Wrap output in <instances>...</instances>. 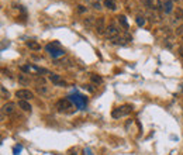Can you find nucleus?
Segmentation results:
<instances>
[{
  "label": "nucleus",
  "instance_id": "1",
  "mask_svg": "<svg viewBox=\"0 0 183 155\" xmlns=\"http://www.w3.org/2000/svg\"><path fill=\"white\" fill-rule=\"evenodd\" d=\"M68 99H69V100L72 102V103L75 104L78 109H80V110H85L86 109L87 99L83 98V96H80V94H70V96H68Z\"/></svg>",
  "mask_w": 183,
  "mask_h": 155
},
{
  "label": "nucleus",
  "instance_id": "2",
  "mask_svg": "<svg viewBox=\"0 0 183 155\" xmlns=\"http://www.w3.org/2000/svg\"><path fill=\"white\" fill-rule=\"evenodd\" d=\"M132 107L128 106V104H124V106H120L117 107V109H114L113 112H111V116H113L114 119H120V117H124V116H127L128 113H131Z\"/></svg>",
  "mask_w": 183,
  "mask_h": 155
},
{
  "label": "nucleus",
  "instance_id": "3",
  "mask_svg": "<svg viewBox=\"0 0 183 155\" xmlns=\"http://www.w3.org/2000/svg\"><path fill=\"white\" fill-rule=\"evenodd\" d=\"M56 109H58L59 112L68 113V112H70V109H73V103L68 98L61 99V100H58V103H56Z\"/></svg>",
  "mask_w": 183,
  "mask_h": 155
},
{
  "label": "nucleus",
  "instance_id": "4",
  "mask_svg": "<svg viewBox=\"0 0 183 155\" xmlns=\"http://www.w3.org/2000/svg\"><path fill=\"white\" fill-rule=\"evenodd\" d=\"M16 98H18L20 100H30L34 98V93L30 89H20L16 92Z\"/></svg>",
  "mask_w": 183,
  "mask_h": 155
},
{
  "label": "nucleus",
  "instance_id": "5",
  "mask_svg": "<svg viewBox=\"0 0 183 155\" xmlns=\"http://www.w3.org/2000/svg\"><path fill=\"white\" fill-rule=\"evenodd\" d=\"M106 20H104V17H99L96 18V23H95V30L96 33L99 34V35H101V34L106 33Z\"/></svg>",
  "mask_w": 183,
  "mask_h": 155
},
{
  "label": "nucleus",
  "instance_id": "6",
  "mask_svg": "<svg viewBox=\"0 0 183 155\" xmlns=\"http://www.w3.org/2000/svg\"><path fill=\"white\" fill-rule=\"evenodd\" d=\"M55 45H58V44L55 43V44H48V45H47V49L49 51L51 57H52V58L62 57V55L65 54V51H64V49H58V48H55Z\"/></svg>",
  "mask_w": 183,
  "mask_h": 155
},
{
  "label": "nucleus",
  "instance_id": "7",
  "mask_svg": "<svg viewBox=\"0 0 183 155\" xmlns=\"http://www.w3.org/2000/svg\"><path fill=\"white\" fill-rule=\"evenodd\" d=\"M106 37L107 38H110V40H114L116 37H118V30H117V27L114 24H110L109 27L106 28Z\"/></svg>",
  "mask_w": 183,
  "mask_h": 155
},
{
  "label": "nucleus",
  "instance_id": "8",
  "mask_svg": "<svg viewBox=\"0 0 183 155\" xmlns=\"http://www.w3.org/2000/svg\"><path fill=\"white\" fill-rule=\"evenodd\" d=\"M49 80H51L55 86H61V88H64V86L66 85V82H65L59 75H56V73H49Z\"/></svg>",
  "mask_w": 183,
  "mask_h": 155
},
{
  "label": "nucleus",
  "instance_id": "9",
  "mask_svg": "<svg viewBox=\"0 0 183 155\" xmlns=\"http://www.w3.org/2000/svg\"><path fill=\"white\" fill-rule=\"evenodd\" d=\"M130 41H131V37L128 35V34H125L124 37H121V35L116 37L114 40H111V43H113V44H116V45H124V44L130 43Z\"/></svg>",
  "mask_w": 183,
  "mask_h": 155
},
{
  "label": "nucleus",
  "instance_id": "10",
  "mask_svg": "<svg viewBox=\"0 0 183 155\" xmlns=\"http://www.w3.org/2000/svg\"><path fill=\"white\" fill-rule=\"evenodd\" d=\"M14 110H16V104L11 103V102H7V103H4L3 107H2V112L7 113V114H11V113H14Z\"/></svg>",
  "mask_w": 183,
  "mask_h": 155
},
{
  "label": "nucleus",
  "instance_id": "11",
  "mask_svg": "<svg viewBox=\"0 0 183 155\" xmlns=\"http://www.w3.org/2000/svg\"><path fill=\"white\" fill-rule=\"evenodd\" d=\"M162 9H163V11L166 14L172 13V10H173V0H165L163 3H162Z\"/></svg>",
  "mask_w": 183,
  "mask_h": 155
},
{
  "label": "nucleus",
  "instance_id": "12",
  "mask_svg": "<svg viewBox=\"0 0 183 155\" xmlns=\"http://www.w3.org/2000/svg\"><path fill=\"white\" fill-rule=\"evenodd\" d=\"M18 107L24 112H31V106L27 100H18Z\"/></svg>",
  "mask_w": 183,
  "mask_h": 155
},
{
  "label": "nucleus",
  "instance_id": "13",
  "mask_svg": "<svg viewBox=\"0 0 183 155\" xmlns=\"http://www.w3.org/2000/svg\"><path fill=\"white\" fill-rule=\"evenodd\" d=\"M180 20H183V9H180V7H176L173 23H177V21H180Z\"/></svg>",
  "mask_w": 183,
  "mask_h": 155
},
{
  "label": "nucleus",
  "instance_id": "14",
  "mask_svg": "<svg viewBox=\"0 0 183 155\" xmlns=\"http://www.w3.org/2000/svg\"><path fill=\"white\" fill-rule=\"evenodd\" d=\"M25 45H27L30 49H34V51H38V49H41V45L37 43V41H27V43H25Z\"/></svg>",
  "mask_w": 183,
  "mask_h": 155
},
{
  "label": "nucleus",
  "instance_id": "15",
  "mask_svg": "<svg viewBox=\"0 0 183 155\" xmlns=\"http://www.w3.org/2000/svg\"><path fill=\"white\" fill-rule=\"evenodd\" d=\"M17 79L21 85H28V83H30V78H27V75H24V73H20V75L17 76Z\"/></svg>",
  "mask_w": 183,
  "mask_h": 155
},
{
  "label": "nucleus",
  "instance_id": "16",
  "mask_svg": "<svg viewBox=\"0 0 183 155\" xmlns=\"http://www.w3.org/2000/svg\"><path fill=\"white\" fill-rule=\"evenodd\" d=\"M104 7H107V9H110V10H116L117 4L114 0H104Z\"/></svg>",
  "mask_w": 183,
  "mask_h": 155
},
{
  "label": "nucleus",
  "instance_id": "17",
  "mask_svg": "<svg viewBox=\"0 0 183 155\" xmlns=\"http://www.w3.org/2000/svg\"><path fill=\"white\" fill-rule=\"evenodd\" d=\"M90 79L93 83H96V85H100L101 82H103V78L99 75H96V73H90Z\"/></svg>",
  "mask_w": 183,
  "mask_h": 155
},
{
  "label": "nucleus",
  "instance_id": "18",
  "mask_svg": "<svg viewBox=\"0 0 183 155\" xmlns=\"http://www.w3.org/2000/svg\"><path fill=\"white\" fill-rule=\"evenodd\" d=\"M37 92H38L40 94H42V96H47V94L49 93L48 88H47L45 85H42V86H37Z\"/></svg>",
  "mask_w": 183,
  "mask_h": 155
},
{
  "label": "nucleus",
  "instance_id": "19",
  "mask_svg": "<svg viewBox=\"0 0 183 155\" xmlns=\"http://www.w3.org/2000/svg\"><path fill=\"white\" fill-rule=\"evenodd\" d=\"M117 18H118V21H120V24H121L123 25V27H124L125 28V30H128V23H127V20H125V16H118V17H117Z\"/></svg>",
  "mask_w": 183,
  "mask_h": 155
},
{
  "label": "nucleus",
  "instance_id": "20",
  "mask_svg": "<svg viewBox=\"0 0 183 155\" xmlns=\"http://www.w3.org/2000/svg\"><path fill=\"white\" fill-rule=\"evenodd\" d=\"M135 21H137V24L140 25V27H142V25L145 24V17H144V16H138V17L135 18Z\"/></svg>",
  "mask_w": 183,
  "mask_h": 155
},
{
  "label": "nucleus",
  "instance_id": "21",
  "mask_svg": "<svg viewBox=\"0 0 183 155\" xmlns=\"http://www.w3.org/2000/svg\"><path fill=\"white\" fill-rule=\"evenodd\" d=\"M0 90H2V98L3 99H9V92L6 90V88H4V86H2V88H0Z\"/></svg>",
  "mask_w": 183,
  "mask_h": 155
},
{
  "label": "nucleus",
  "instance_id": "22",
  "mask_svg": "<svg viewBox=\"0 0 183 155\" xmlns=\"http://www.w3.org/2000/svg\"><path fill=\"white\" fill-rule=\"evenodd\" d=\"M93 23H96L95 17H89V18H87V20H85V24H86V25H87V27H89V25H92V24H93Z\"/></svg>",
  "mask_w": 183,
  "mask_h": 155
},
{
  "label": "nucleus",
  "instance_id": "23",
  "mask_svg": "<svg viewBox=\"0 0 183 155\" xmlns=\"http://www.w3.org/2000/svg\"><path fill=\"white\" fill-rule=\"evenodd\" d=\"M176 35H183V24L176 28Z\"/></svg>",
  "mask_w": 183,
  "mask_h": 155
},
{
  "label": "nucleus",
  "instance_id": "24",
  "mask_svg": "<svg viewBox=\"0 0 183 155\" xmlns=\"http://www.w3.org/2000/svg\"><path fill=\"white\" fill-rule=\"evenodd\" d=\"M21 151V145H17L14 147V155H18V152Z\"/></svg>",
  "mask_w": 183,
  "mask_h": 155
},
{
  "label": "nucleus",
  "instance_id": "25",
  "mask_svg": "<svg viewBox=\"0 0 183 155\" xmlns=\"http://www.w3.org/2000/svg\"><path fill=\"white\" fill-rule=\"evenodd\" d=\"M78 11H79V13H85L86 11V7L85 6H78Z\"/></svg>",
  "mask_w": 183,
  "mask_h": 155
},
{
  "label": "nucleus",
  "instance_id": "26",
  "mask_svg": "<svg viewBox=\"0 0 183 155\" xmlns=\"http://www.w3.org/2000/svg\"><path fill=\"white\" fill-rule=\"evenodd\" d=\"M93 7H95V9H101V6H100V3H99V2H97V3H95V4H93Z\"/></svg>",
  "mask_w": 183,
  "mask_h": 155
},
{
  "label": "nucleus",
  "instance_id": "27",
  "mask_svg": "<svg viewBox=\"0 0 183 155\" xmlns=\"http://www.w3.org/2000/svg\"><path fill=\"white\" fill-rule=\"evenodd\" d=\"M86 155H92V151H90V149H86Z\"/></svg>",
  "mask_w": 183,
  "mask_h": 155
},
{
  "label": "nucleus",
  "instance_id": "28",
  "mask_svg": "<svg viewBox=\"0 0 183 155\" xmlns=\"http://www.w3.org/2000/svg\"><path fill=\"white\" fill-rule=\"evenodd\" d=\"M72 155H76V152H75V154H72Z\"/></svg>",
  "mask_w": 183,
  "mask_h": 155
}]
</instances>
